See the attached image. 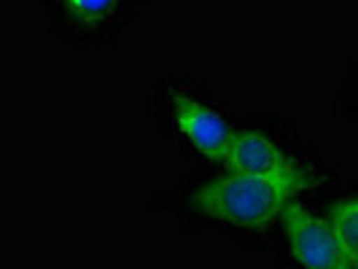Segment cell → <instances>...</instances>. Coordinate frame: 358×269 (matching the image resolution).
Returning a JSON list of instances; mask_svg holds the SVG:
<instances>
[{
    "label": "cell",
    "mask_w": 358,
    "mask_h": 269,
    "mask_svg": "<svg viewBox=\"0 0 358 269\" xmlns=\"http://www.w3.org/2000/svg\"><path fill=\"white\" fill-rule=\"evenodd\" d=\"M173 116L178 122L183 138L194 145L199 154H205L213 161H224L234 132L213 108L202 106L199 100H192L186 94H176L173 97Z\"/></svg>",
    "instance_id": "obj_4"
},
{
    "label": "cell",
    "mask_w": 358,
    "mask_h": 269,
    "mask_svg": "<svg viewBox=\"0 0 358 269\" xmlns=\"http://www.w3.org/2000/svg\"><path fill=\"white\" fill-rule=\"evenodd\" d=\"M291 194L294 189L283 183H272L245 173H229L227 178L197 189L192 194V208L208 218L259 229L283 215Z\"/></svg>",
    "instance_id": "obj_1"
},
{
    "label": "cell",
    "mask_w": 358,
    "mask_h": 269,
    "mask_svg": "<svg viewBox=\"0 0 358 269\" xmlns=\"http://www.w3.org/2000/svg\"><path fill=\"white\" fill-rule=\"evenodd\" d=\"M119 0H62V6L68 8V14L81 22H100L106 19Z\"/></svg>",
    "instance_id": "obj_6"
},
{
    "label": "cell",
    "mask_w": 358,
    "mask_h": 269,
    "mask_svg": "<svg viewBox=\"0 0 358 269\" xmlns=\"http://www.w3.org/2000/svg\"><path fill=\"white\" fill-rule=\"evenodd\" d=\"M329 226L334 229L353 269H358V197H348L337 202L329 213Z\"/></svg>",
    "instance_id": "obj_5"
},
{
    "label": "cell",
    "mask_w": 358,
    "mask_h": 269,
    "mask_svg": "<svg viewBox=\"0 0 358 269\" xmlns=\"http://www.w3.org/2000/svg\"><path fill=\"white\" fill-rule=\"evenodd\" d=\"M224 164L232 173H245V175H256V178L272 180V183H283L294 191L305 189L310 183L305 167L296 159H291L286 151H280L267 135H262L256 129L234 132Z\"/></svg>",
    "instance_id": "obj_2"
},
{
    "label": "cell",
    "mask_w": 358,
    "mask_h": 269,
    "mask_svg": "<svg viewBox=\"0 0 358 269\" xmlns=\"http://www.w3.org/2000/svg\"><path fill=\"white\" fill-rule=\"evenodd\" d=\"M280 221L286 229L291 253L305 269H353L329 221L307 213L294 202L286 205Z\"/></svg>",
    "instance_id": "obj_3"
}]
</instances>
